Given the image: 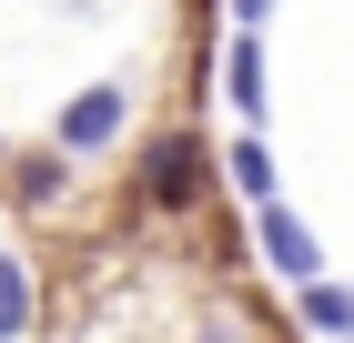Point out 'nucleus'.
Segmentation results:
<instances>
[{
  "label": "nucleus",
  "mask_w": 354,
  "mask_h": 343,
  "mask_svg": "<svg viewBox=\"0 0 354 343\" xmlns=\"http://www.w3.org/2000/svg\"><path fill=\"white\" fill-rule=\"evenodd\" d=\"M30 323V283H21V263H0V343Z\"/></svg>",
  "instance_id": "423d86ee"
},
{
  "label": "nucleus",
  "mask_w": 354,
  "mask_h": 343,
  "mask_svg": "<svg viewBox=\"0 0 354 343\" xmlns=\"http://www.w3.org/2000/svg\"><path fill=\"white\" fill-rule=\"evenodd\" d=\"M233 192L273 202V161H263V141H233Z\"/></svg>",
  "instance_id": "39448f33"
},
{
  "label": "nucleus",
  "mask_w": 354,
  "mask_h": 343,
  "mask_svg": "<svg viewBox=\"0 0 354 343\" xmlns=\"http://www.w3.org/2000/svg\"><path fill=\"white\" fill-rule=\"evenodd\" d=\"M263 253H273V273H294V283L324 263V253H314V233H304L294 212H273V202H263Z\"/></svg>",
  "instance_id": "20e7f679"
},
{
  "label": "nucleus",
  "mask_w": 354,
  "mask_h": 343,
  "mask_svg": "<svg viewBox=\"0 0 354 343\" xmlns=\"http://www.w3.org/2000/svg\"><path fill=\"white\" fill-rule=\"evenodd\" d=\"M233 10H243V21H263V10H273V0H233Z\"/></svg>",
  "instance_id": "6e6552de"
},
{
  "label": "nucleus",
  "mask_w": 354,
  "mask_h": 343,
  "mask_svg": "<svg viewBox=\"0 0 354 343\" xmlns=\"http://www.w3.org/2000/svg\"><path fill=\"white\" fill-rule=\"evenodd\" d=\"M223 91H233V111H243V121H263V41H233V51H223Z\"/></svg>",
  "instance_id": "7ed1b4c3"
},
{
  "label": "nucleus",
  "mask_w": 354,
  "mask_h": 343,
  "mask_svg": "<svg viewBox=\"0 0 354 343\" xmlns=\"http://www.w3.org/2000/svg\"><path fill=\"white\" fill-rule=\"evenodd\" d=\"M111 132H122V91H111V81H91L82 101L61 111V141H71V152H102Z\"/></svg>",
  "instance_id": "f03ea898"
},
{
  "label": "nucleus",
  "mask_w": 354,
  "mask_h": 343,
  "mask_svg": "<svg viewBox=\"0 0 354 343\" xmlns=\"http://www.w3.org/2000/svg\"><path fill=\"white\" fill-rule=\"evenodd\" d=\"M142 182H152V202H192V192H203V141H192V132H162L152 161H142Z\"/></svg>",
  "instance_id": "f257e3e1"
},
{
  "label": "nucleus",
  "mask_w": 354,
  "mask_h": 343,
  "mask_svg": "<svg viewBox=\"0 0 354 343\" xmlns=\"http://www.w3.org/2000/svg\"><path fill=\"white\" fill-rule=\"evenodd\" d=\"M304 313L324 323V333H344V323H354V303H344V293H334V283H314V293H304Z\"/></svg>",
  "instance_id": "0eeeda50"
}]
</instances>
